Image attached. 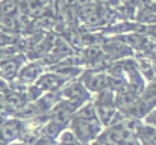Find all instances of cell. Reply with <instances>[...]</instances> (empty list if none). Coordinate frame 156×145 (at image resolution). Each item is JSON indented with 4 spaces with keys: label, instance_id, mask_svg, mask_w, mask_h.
Segmentation results:
<instances>
[{
    "label": "cell",
    "instance_id": "6da1fadb",
    "mask_svg": "<svg viewBox=\"0 0 156 145\" xmlns=\"http://www.w3.org/2000/svg\"><path fill=\"white\" fill-rule=\"evenodd\" d=\"M68 127L73 130V133L77 136V139L83 145H88L93 141H96L97 136L103 130V126L99 119H82V118H76V116L70 118Z\"/></svg>",
    "mask_w": 156,
    "mask_h": 145
},
{
    "label": "cell",
    "instance_id": "7a4b0ae2",
    "mask_svg": "<svg viewBox=\"0 0 156 145\" xmlns=\"http://www.w3.org/2000/svg\"><path fill=\"white\" fill-rule=\"evenodd\" d=\"M79 80L91 92V95H94V94H97V92L108 88V73H106V70L85 67L82 70L80 76H79Z\"/></svg>",
    "mask_w": 156,
    "mask_h": 145
},
{
    "label": "cell",
    "instance_id": "3957f363",
    "mask_svg": "<svg viewBox=\"0 0 156 145\" xmlns=\"http://www.w3.org/2000/svg\"><path fill=\"white\" fill-rule=\"evenodd\" d=\"M46 70H47V67L41 59H27L23 64V67L20 68V71L17 74V79L14 82L18 83V85H23V86L32 85L40 79V76Z\"/></svg>",
    "mask_w": 156,
    "mask_h": 145
},
{
    "label": "cell",
    "instance_id": "277c9868",
    "mask_svg": "<svg viewBox=\"0 0 156 145\" xmlns=\"http://www.w3.org/2000/svg\"><path fill=\"white\" fill-rule=\"evenodd\" d=\"M59 95H61V98L74 101V103H77V104H80V106L93 98L91 92L83 86V83L79 80V77L71 79V80H67V82L61 86Z\"/></svg>",
    "mask_w": 156,
    "mask_h": 145
},
{
    "label": "cell",
    "instance_id": "5b68a950",
    "mask_svg": "<svg viewBox=\"0 0 156 145\" xmlns=\"http://www.w3.org/2000/svg\"><path fill=\"white\" fill-rule=\"evenodd\" d=\"M27 59L29 57L21 51H17V53H12V54L3 57L0 60V77L8 80L9 83L14 82L17 79V74H18L20 68L23 67V64Z\"/></svg>",
    "mask_w": 156,
    "mask_h": 145
},
{
    "label": "cell",
    "instance_id": "8992f818",
    "mask_svg": "<svg viewBox=\"0 0 156 145\" xmlns=\"http://www.w3.org/2000/svg\"><path fill=\"white\" fill-rule=\"evenodd\" d=\"M24 130H26V121L14 115L11 118H5L0 123V138L5 144L11 141H21Z\"/></svg>",
    "mask_w": 156,
    "mask_h": 145
},
{
    "label": "cell",
    "instance_id": "52a82bcc",
    "mask_svg": "<svg viewBox=\"0 0 156 145\" xmlns=\"http://www.w3.org/2000/svg\"><path fill=\"white\" fill-rule=\"evenodd\" d=\"M67 80L65 79H62L61 76H58L56 73H53L50 70H46L41 76H40V79L35 82L44 92H47V91H59L61 89V86L65 83Z\"/></svg>",
    "mask_w": 156,
    "mask_h": 145
},
{
    "label": "cell",
    "instance_id": "ba28073f",
    "mask_svg": "<svg viewBox=\"0 0 156 145\" xmlns=\"http://www.w3.org/2000/svg\"><path fill=\"white\" fill-rule=\"evenodd\" d=\"M136 138L141 145H156V127L143 121L140 129L136 130Z\"/></svg>",
    "mask_w": 156,
    "mask_h": 145
},
{
    "label": "cell",
    "instance_id": "9c48e42d",
    "mask_svg": "<svg viewBox=\"0 0 156 145\" xmlns=\"http://www.w3.org/2000/svg\"><path fill=\"white\" fill-rule=\"evenodd\" d=\"M56 142L58 145H83L77 136L73 133V130L70 127H65L56 138Z\"/></svg>",
    "mask_w": 156,
    "mask_h": 145
},
{
    "label": "cell",
    "instance_id": "30bf717a",
    "mask_svg": "<svg viewBox=\"0 0 156 145\" xmlns=\"http://www.w3.org/2000/svg\"><path fill=\"white\" fill-rule=\"evenodd\" d=\"M17 3L14 0H3V3L0 5V11L3 15H12L17 12Z\"/></svg>",
    "mask_w": 156,
    "mask_h": 145
},
{
    "label": "cell",
    "instance_id": "8fae6325",
    "mask_svg": "<svg viewBox=\"0 0 156 145\" xmlns=\"http://www.w3.org/2000/svg\"><path fill=\"white\" fill-rule=\"evenodd\" d=\"M143 121L147 123V124H152V126H155L156 127V106H153V107L146 113V116L143 118Z\"/></svg>",
    "mask_w": 156,
    "mask_h": 145
},
{
    "label": "cell",
    "instance_id": "7c38bea8",
    "mask_svg": "<svg viewBox=\"0 0 156 145\" xmlns=\"http://www.w3.org/2000/svg\"><path fill=\"white\" fill-rule=\"evenodd\" d=\"M76 2H77L79 6H83V5H88V3H91V2H94V0H76Z\"/></svg>",
    "mask_w": 156,
    "mask_h": 145
},
{
    "label": "cell",
    "instance_id": "4fadbf2b",
    "mask_svg": "<svg viewBox=\"0 0 156 145\" xmlns=\"http://www.w3.org/2000/svg\"><path fill=\"white\" fill-rule=\"evenodd\" d=\"M5 145H24L21 141H11V142H6Z\"/></svg>",
    "mask_w": 156,
    "mask_h": 145
},
{
    "label": "cell",
    "instance_id": "5bb4252c",
    "mask_svg": "<svg viewBox=\"0 0 156 145\" xmlns=\"http://www.w3.org/2000/svg\"><path fill=\"white\" fill-rule=\"evenodd\" d=\"M121 2H124V3H127V2H130V0H121Z\"/></svg>",
    "mask_w": 156,
    "mask_h": 145
}]
</instances>
